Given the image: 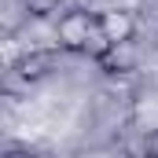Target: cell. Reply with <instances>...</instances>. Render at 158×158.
Listing matches in <instances>:
<instances>
[{"label": "cell", "mask_w": 158, "mask_h": 158, "mask_svg": "<svg viewBox=\"0 0 158 158\" xmlns=\"http://www.w3.org/2000/svg\"><path fill=\"white\" fill-rule=\"evenodd\" d=\"M55 44H59V52L88 55L96 63L114 52V44L107 37L96 7H70V11H63L59 22H55Z\"/></svg>", "instance_id": "cell-1"}, {"label": "cell", "mask_w": 158, "mask_h": 158, "mask_svg": "<svg viewBox=\"0 0 158 158\" xmlns=\"http://www.w3.org/2000/svg\"><path fill=\"white\" fill-rule=\"evenodd\" d=\"M96 11H99V22H103L110 44H114V48H129L132 37H136V30H140L136 15H132L129 7H96Z\"/></svg>", "instance_id": "cell-2"}, {"label": "cell", "mask_w": 158, "mask_h": 158, "mask_svg": "<svg viewBox=\"0 0 158 158\" xmlns=\"http://www.w3.org/2000/svg\"><path fill=\"white\" fill-rule=\"evenodd\" d=\"M55 52H30V55H22L19 63H15V74L22 81H40V77H48L52 70H55Z\"/></svg>", "instance_id": "cell-3"}, {"label": "cell", "mask_w": 158, "mask_h": 158, "mask_svg": "<svg viewBox=\"0 0 158 158\" xmlns=\"http://www.w3.org/2000/svg\"><path fill=\"white\" fill-rule=\"evenodd\" d=\"M22 4H26L30 15H52V11L59 7V0H22Z\"/></svg>", "instance_id": "cell-4"}, {"label": "cell", "mask_w": 158, "mask_h": 158, "mask_svg": "<svg viewBox=\"0 0 158 158\" xmlns=\"http://www.w3.org/2000/svg\"><path fill=\"white\" fill-rule=\"evenodd\" d=\"M147 151H151V155H158V129L147 136Z\"/></svg>", "instance_id": "cell-5"}]
</instances>
